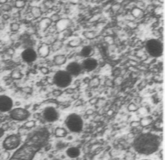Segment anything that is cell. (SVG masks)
<instances>
[{"label":"cell","instance_id":"obj_2","mask_svg":"<svg viewBox=\"0 0 165 160\" xmlns=\"http://www.w3.org/2000/svg\"><path fill=\"white\" fill-rule=\"evenodd\" d=\"M74 78L65 69H59L52 77V82L60 89L63 90L70 87Z\"/></svg>","mask_w":165,"mask_h":160},{"label":"cell","instance_id":"obj_23","mask_svg":"<svg viewBox=\"0 0 165 160\" xmlns=\"http://www.w3.org/2000/svg\"><path fill=\"white\" fill-rule=\"evenodd\" d=\"M13 5L11 2L10 1L5 4L0 6V12L2 13H11L13 10Z\"/></svg>","mask_w":165,"mask_h":160},{"label":"cell","instance_id":"obj_4","mask_svg":"<svg viewBox=\"0 0 165 160\" xmlns=\"http://www.w3.org/2000/svg\"><path fill=\"white\" fill-rule=\"evenodd\" d=\"M40 113V118L47 123H53L58 121L60 113L58 109L54 105H48L44 107Z\"/></svg>","mask_w":165,"mask_h":160},{"label":"cell","instance_id":"obj_27","mask_svg":"<svg viewBox=\"0 0 165 160\" xmlns=\"http://www.w3.org/2000/svg\"><path fill=\"white\" fill-rule=\"evenodd\" d=\"M36 125V121L34 119H28L24 122L23 126L27 129L31 130L35 128Z\"/></svg>","mask_w":165,"mask_h":160},{"label":"cell","instance_id":"obj_14","mask_svg":"<svg viewBox=\"0 0 165 160\" xmlns=\"http://www.w3.org/2000/svg\"><path fill=\"white\" fill-rule=\"evenodd\" d=\"M55 25L58 32H61L68 29L72 28L74 25V20L67 17H63Z\"/></svg>","mask_w":165,"mask_h":160},{"label":"cell","instance_id":"obj_5","mask_svg":"<svg viewBox=\"0 0 165 160\" xmlns=\"http://www.w3.org/2000/svg\"><path fill=\"white\" fill-rule=\"evenodd\" d=\"M145 49L147 54L154 58L160 57L163 54V44L157 38H151L148 40L146 43Z\"/></svg>","mask_w":165,"mask_h":160},{"label":"cell","instance_id":"obj_19","mask_svg":"<svg viewBox=\"0 0 165 160\" xmlns=\"http://www.w3.org/2000/svg\"><path fill=\"white\" fill-rule=\"evenodd\" d=\"M22 27V23L20 21H11L8 25V29L10 32H19Z\"/></svg>","mask_w":165,"mask_h":160},{"label":"cell","instance_id":"obj_32","mask_svg":"<svg viewBox=\"0 0 165 160\" xmlns=\"http://www.w3.org/2000/svg\"><path fill=\"white\" fill-rule=\"evenodd\" d=\"M61 89L58 88V90H56L54 91H53L54 96H55V97H58V96H59L60 95H61Z\"/></svg>","mask_w":165,"mask_h":160},{"label":"cell","instance_id":"obj_18","mask_svg":"<svg viewBox=\"0 0 165 160\" xmlns=\"http://www.w3.org/2000/svg\"><path fill=\"white\" fill-rule=\"evenodd\" d=\"M29 11L33 15L35 21L38 20L44 16L43 13L39 5H29Z\"/></svg>","mask_w":165,"mask_h":160},{"label":"cell","instance_id":"obj_1","mask_svg":"<svg viewBox=\"0 0 165 160\" xmlns=\"http://www.w3.org/2000/svg\"><path fill=\"white\" fill-rule=\"evenodd\" d=\"M161 145V140L158 135L151 133L142 134L135 138L133 147L135 151L140 155H152L156 152Z\"/></svg>","mask_w":165,"mask_h":160},{"label":"cell","instance_id":"obj_9","mask_svg":"<svg viewBox=\"0 0 165 160\" xmlns=\"http://www.w3.org/2000/svg\"><path fill=\"white\" fill-rule=\"evenodd\" d=\"M64 69L73 78L79 76L84 72L81 61L77 60L68 61L67 64L65 66Z\"/></svg>","mask_w":165,"mask_h":160},{"label":"cell","instance_id":"obj_10","mask_svg":"<svg viewBox=\"0 0 165 160\" xmlns=\"http://www.w3.org/2000/svg\"><path fill=\"white\" fill-rule=\"evenodd\" d=\"M14 107L13 98L5 94H0V113H8Z\"/></svg>","mask_w":165,"mask_h":160},{"label":"cell","instance_id":"obj_21","mask_svg":"<svg viewBox=\"0 0 165 160\" xmlns=\"http://www.w3.org/2000/svg\"><path fill=\"white\" fill-rule=\"evenodd\" d=\"M11 2L12 3L13 8L19 11L23 10L29 5L27 0H13V1Z\"/></svg>","mask_w":165,"mask_h":160},{"label":"cell","instance_id":"obj_11","mask_svg":"<svg viewBox=\"0 0 165 160\" xmlns=\"http://www.w3.org/2000/svg\"><path fill=\"white\" fill-rule=\"evenodd\" d=\"M81 63L84 71L88 73L92 72L96 70L99 65V63L97 59L93 57L82 59Z\"/></svg>","mask_w":165,"mask_h":160},{"label":"cell","instance_id":"obj_29","mask_svg":"<svg viewBox=\"0 0 165 160\" xmlns=\"http://www.w3.org/2000/svg\"><path fill=\"white\" fill-rule=\"evenodd\" d=\"M39 71H40L41 74L44 75H48L50 74V69L49 67H47V66H41L39 68Z\"/></svg>","mask_w":165,"mask_h":160},{"label":"cell","instance_id":"obj_33","mask_svg":"<svg viewBox=\"0 0 165 160\" xmlns=\"http://www.w3.org/2000/svg\"><path fill=\"white\" fill-rule=\"evenodd\" d=\"M10 2V0H0V6Z\"/></svg>","mask_w":165,"mask_h":160},{"label":"cell","instance_id":"obj_15","mask_svg":"<svg viewBox=\"0 0 165 160\" xmlns=\"http://www.w3.org/2000/svg\"><path fill=\"white\" fill-rule=\"evenodd\" d=\"M68 62V56L66 54L63 53H57L52 57V64L56 67H61L65 66Z\"/></svg>","mask_w":165,"mask_h":160},{"label":"cell","instance_id":"obj_39","mask_svg":"<svg viewBox=\"0 0 165 160\" xmlns=\"http://www.w3.org/2000/svg\"><path fill=\"white\" fill-rule=\"evenodd\" d=\"M0 156H1V154H0Z\"/></svg>","mask_w":165,"mask_h":160},{"label":"cell","instance_id":"obj_35","mask_svg":"<svg viewBox=\"0 0 165 160\" xmlns=\"http://www.w3.org/2000/svg\"><path fill=\"white\" fill-rule=\"evenodd\" d=\"M9 160H21L20 159H17V158H14V157H11L9 159Z\"/></svg>","mask_w":165,"mask_h":160},{"label":"cell","instance_id":"obj_8","mask_svg":"<svg viewBox=\"0 0 165 160\" xmlns=\"http://www.w3.org/2000/svg\"><path fill=\"white\" fill-rule=\"evenodd\" d=\"M22 60L27 64H31L37 61L39 57L36 49L33 47L24 48L20 55Z\"/></svg>","mask_w":165,"mask_h":160},{"label":"cell","instance_id":"obj_13","mask_svg":"<svg viewBox=\"0 0 165 160\" xmlns=\"http://www.w3.org/2000/svg\"><path fill=\"white\" fill-rule=\"evenodd\" d=\"M36 50L39 58L42 59L48 58L52 52L51 45L43 41L39 44Z\"/></svg>","mask_w":165,"mask_h":160},{"label":"cell","instance_id":"obj_7","mask_svg":"<svg viewBox=\"0 0 165 160\" xmlns=\"http://www.w3.org/2000/svg\"><path fill=\"white\" fill-rule=\"evenodd\" d=\"M21 142V136L18 134H11L3 140L2 146L5 150L11 151L17 149Z\"/></svg>","mask_w":165,"mask_h":160},{"label":"cell","instance_id":"obj_28","mask_svg":"<svg viewBox=\"0 0 165 160\" xmlns=\"http://www.w3.org/2000/svg\"><path fill=\"white\" fill-rule=\"evenodd\" d=\"M11 77L12 79L15 80H19L23 77V74L19 69H16L13 70L11 74Z\"/></svg>","mask_w":165,"mask_h":160},{"label":"cell","instance_id":"obj_25","mask_svg":"<svg viewBox=\"0 0 165 160\" xmlns=\"http://www.w3.org/2000/svg\"><path fill=\"white\" fill-rule=\"evenodd\" d=\"M82 36L84 38L87 40L92 39L96 36V32L94 30L86 29L82 32Z\"/></svg>","mask_w":165,"mask_h":160},{"label":"cell","instance_id":"obj_38","mask_svg":"<svg viewBox=\"0 0 165 160\" xmlns=\"http://www.w3.org/2000/svg\"></svg>","mask_w":165,"mask_h":160},{"label":"cell","instance_id":"obj_20","mask_svg":"<svg viewBox=\"0 0 165 160\" xmlns=\"http://www.w3.org/2000/svg\"><path fill=\"white\" fill-rule=\"evenodd\" d=\"M66 155L71 159H75L79 156L81 154L80 149L76 146L70 147L66 151Z\"/></svg>","mask_w":165,"mask_h":160},{"label":"cell","instance_id":"obj_22","mask_svg":"<svg viewBox=\"0 0 165 160\" xmlns=\"http://www.w3.org/2000/svg\"><path fill=\"white\" fill-rule=\"evenodd\" d=\"M68 131L64 127L58 126L55 128L54 130V135L57 138H64L67 136Z\"/></svg>","mask_w":165,"mask_h":160},{"label":"cell","instance_id":"obj_37","mask_svg":"<svg viewBox=\"0 0 165 160\" xmlns=\"http://www.w3.org/2000/svg\"><path fill=\"white\" fill-rule=\"evenodd\" d=\"M61 1L63 2H67L68 0H61Z\"/></svg>","mask_w":165,"mask_h":160},{"label":"cell","instance_id":"obj_6","mask_svg":"<svg viewBox=\"0 0 165 160\" xmlns=\"http://www.w3.org/2000/svg\"><path fill=\"white\" fill-rule=\"evenodd\" d=\"M11 120L16 122H25L29 119L31 113L28 109L22 107H14L8 113Z\"/></svg>","mask_w":165,"mask_h":160},{"label":"cell","instance_id":"obj_34","mask_svg":"<svg viewBox=\"0 0 165 160\" xmlns=\"http://www.w3.org/2000/svg\"><path fill=\"white\" fill-rule=\"evenodd\" d=\"M5 131L2 128H0V138H1L5 133Z\"/></svg>","mask_w":165,"mask_h":160},{"label":"cell","instance_id":"obj_17","mask_svg":"<svg viewBox=\"0 0 165 160\" xmlns=\"http://www.w3.org/2000/svg\"><path fill=\"white\" fill-rule=\"evenodd\" d=\"M84 43V39L79 36L72 37L67 42V45L68 48H81Z\"/></svg>","mask_w":165,"mask_h":160},{"label":"cell","instance_id":"obj_3","mask_svg":"<svg viewBox=\"0 0 165 160\" xmlns=\"http://www.w3.org/2000/svg\"><path fill=\"white\" fill-rule=\"evenodd\" d=\"M65 126L68 131L73 133H80L84 128V119L81 115L71 113L65 118Z\"/></svg>","mask_w":165,"mask_h":160},{"label":"cell","instance_id":"obj_30","mask_svg":"<svg viewBox=\"0 0 165 160\" xmlns=\"http://www.w3.org/2000/svg\"><path fill=\"white\" fill-rule=\"evenodd\" d=\"M10 154L8 151L5 150L3 152L2 154H1V156L2 160H9L10 159Z\"/></svg>","mask_w":165,"mask_h":160},{"label":"cell","instance_id":"obj_31","mask_svg":"<svg viewBox=\"0 0 165 160\" xmlns=\"http://www.w3.org/2000/svg\"><path fill=\"white\" fill-rule=\"evenodd\" d=\"M151 123V119H149L148 118H145L142 119V121L140 122V124L142 125H147Z\"/></svg>","mask_w":165,"mask_h":160},{"label":"cell","instance_id":"obj_24","mask_svg":"<svg viewBox=\"0 0 165 160\" xmlns=\"http://www.w3.org/2000/svg\"><path fill=\"white\" fill-rule=\"evenodd\" d=\"M130 13L135 18V20L141 19L144 15L143 10L137 7H135L132 9H131Z\"/></svg>","mask_w":165,"mask_h":160},{"label":"cell","instance_id":"obj_12","mask_svg":"<svg viewBox=\"0 0 165 160\" xmlns=\"http://www.w3.org/2000/svg\"><path fill=\"white\" fill-rule=\"evenodd\" d=\"M35 23L38 29V33L44 34V35L53 23L48 16H43L38 20L35 21Z\"/></svg>","mask_w":165,"mask_h":160},{"label":"cell","instance_id":"obj_16","mask_svg":"<svg viewBox=\"0 0 165 160\" xmlns=\"http://www.w3.org/2000/svg\"><path fill=\"white\" fill-rule=\"evenodd\" d=\"M94 50L92 46L89 45H82L78 52V55L82 59L93 57Z\"/></svg>","mask_w":165,"mask_h":160},{"label":"cell","instance_id":"obj_36","mask_svg":"<svg viewBox=\"0 0 165 160\" xmlns=\"http://www.w3.org/2000/svg\"><path fill=\"white\" fill-rule=\"evenodd\" d=\"M54 1L56 2H57L60 1H61V0H54Z\"/></svg>","mask_w":165,"mask_h":160},{"label":"cell","instance_id":"obj_26","mask_svg":"<svg viewBox=\"0 0 165 160\" xmlns=\"http://www.w3.org/2000/svg\"><path fill=\"white\" fill-rule=\"evenodd\" d=\"M48 17L51 19L53 23H54V24L62 18V16L61 13L54 12H52L51 14H49Z\"/></svg>","mask_w":165,"mask_h":160}]
</instances>
